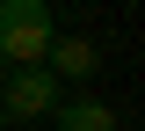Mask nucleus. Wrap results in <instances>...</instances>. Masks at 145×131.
I'll list each match as a JSON object with an SVG mask.
<instances>
[{"label":"nucleus","mask_w":145,"mask_h":131,"mask_svg":"<svg viewBox=\"0 0 145 131\" xmlns=\"http://www.w3.org/2000/svg\"><path fill=\"white\" fill-rule=\"evenodd\" d=\"M51 7L44 0H0V66L15 73V66H44L51 51Z\"/></svg>","instance_id":"nucleus-1"},{"label":"nucleus","mask_w":145,"mask_h":131,"mask_svg":"<svg viewBox=\"0 0 145 131\" xmlns=\"http://www.w3.org/2000/svg\"><path fill=\"white\" fill-rule=\"evenodd\" d=\"M65 95H58V80L44 73V66H15V73L0 80V117H44L58 109Z\"/></svg>","instance_id":"nucleus-2"},{"label":"nucleus","mask_w":145,"mask_h":131,"mask_svg":"<svg viewBox=\"0 0 145 131\" xmlns=\"http://www.w3.org/2000/svg\"><path fill=\"white\" fill-rule=\"evenodd\" d=\"M94 66H102V51L87 37H51V51H44V73L51 80H87Z\"/></svg>","instance_id":"nucleus-3"},{"label":"nucleus","mask_w":145,"mask_h":131,"mask_svg":"<svg viewBox=\"0 0 145 131\" xmlns=\"http://www.w3.org/2000/svg\"><path fill=\"white\" fill-rule=\"evenodd\" d=\"M58 131H116V109L102 95H72V102H58Z\"/></svg>","instance_id":"nucleus-4"},{"label":"nucleus","mask_w":145,"mask_h":131,"mask_svg":"<svg viewBox=\"0 0 145 131\" xmlns=\"http://www.w3.org/2000/svg\"><path fill=\"white\" fill-rule=\"evenodd\" d=\"M0 131H7V117H0Z\"/></svg>","instance_id":"nucleus-5"},{"label":"nucleus","mask_w":145,"mask_h":131,"mask_svg":"<svg viewBox=\"0 0 145 131\" xmlns=\"http://www.w3.org/2000/svg\"><path fill=\"white\" fill-rule=\"evenodd\" d=\"M0 80H7V66H0Z\"/></svg>","instance_id":"nucleus-6"}]
</instances>
